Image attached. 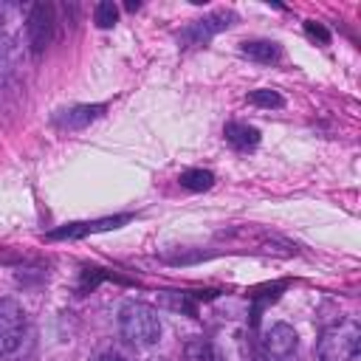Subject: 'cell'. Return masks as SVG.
Here are the masks:
<instances>
[{"instance_id":"cell-1","label":"cell","mask_w":361,"mask_h":361,"mask_svg":"<svg viewBox=\"0 0 361 361\" xmlns=\"http://www.w3.org/2000/svg\"><path fill=\"white\" fill-rule=\"evenodd\" d=\"M118 330L135 347H152L161 338V316L152 305L124 302L118 310Z\"/></svg>"},{"instance_id":"cell-2","label":"cell","mask_w":361,"mask_h":361,"mask_svg":"<svg viewBox=\"0 0 361 361\" xmlns=\"http://www.w3.org/2000/svg\"><path fill=\"white\" fill-rule=\"evenodd\" d=\"M361 350V327L353 319L330 324L316 341L319 361H355Z\"/></svg>"},{"instance_id":"cell-3","label":"cell","mask_w":361,"mask_h":361,"mask_svg":"<svg viewBox=\"0 0 361 361\" xmlns=\"http://www.w3.org/2000/svg\"><path fill=\"white\" fill-rule=\"evenodd\" d=\"M54 34H56L54 6H48V3H37V6H31L28 20H25V37H28L31 51H34V54H42V51L54 42Z\"/></svg>"},{"instance_id":"cell-4","label":"cell","mask_w":361,"mask_h":361,"mask_svg":"<svg viewBox=\"0 0 361 361\" xmlns=\"http://www.w3.org/2000/svg\"><path fill=\"white\" fill-rule=\"evenodd\" d=\"M25 330V310L14 299H0V355H8L20 347Z\"/></svg>"},{"instance_id":"cell-5","label":"cell","mask_w":361,"mask_h":361,"mask_svg":"<svg viewBox=\"0 0 361 361\" xmlns=\"http://www.w3.org/2000/svg\"><path fill=\"white\" fill-rule=\"evenodd\" d=\"M133 214H116V217H102V220H85V223H65L54 231H48V240H79L85 234H96V231H110L118 228L124 223H130Z\"/></svg>"},{"instance_id":"cell-6","label":"cell","mask_w":361,"mask_h":361,"mask_svg":"<svg viewBox=\"0 0 361 361\" xmlns=\"http://www.w3.org/2000/svg\"><path fill=\"white\" fill-rule=\"evenodd\" d=\"M299 347V336L290 324L279 322L265 333V355L268 361H288Z\"/></svg>"},{"instance_id":"cell-7","label":"cell","mask_w":361,"mask_h":361,"mask_svg":"<svg viewBox=\"0 0 361 361\" xmlns=\"http://www.w3.org/2000/svg\"><path fill=\"white\" fill-rule=\"evenodd\" d=\"M231 20H234V14H231V11H214V14L203 17V20H195L189 28H183L180 39H183L186 45H203V42H209L217 31L228 28V25H231Z\"/></svg>"},{"instance_id":"cell-8","label":"cell","mask_w":361,"mask_h":361,"mask_svg":"<svg viewBox=\"0 0 361 361\" xmlns=\"http://www.w3.org/2000/svg\"><path fill=\"white\" fill-rule=\"evenodd\" d=\"M102 113H104V104H76L71 110H62L56 116V124L65 127V130H82L90 121H96Z\"/></svg>"},{"instance_id":"cell-9","label":"cell","mask_w":361,"mask_h":361,"mask_svg":"<svg viewBox=\"0 0 361 361\" xmlns=\"http://www.w3.org/2000/svg\"><path fill=\"white\" fill-rule=\"evenodd\" d=\"M223 133H226V141H228L234 149H240V152L254 149V147L259 144V130L251 127V124H243V121H228Z\"/></svg>"},{"instance_id":"cell-10","label":"cell","mask_w":361,"mask_h":361,"mask_svg":"<svg viewBox=\"0 0 361 361\" xmlns=\"http://www.w3.org/2000/svg\"><path fill=\"white\" fill-rule=\"evenodd\" d=\"M243 56L254 59V62H274L279 59V45L271 42V39H251V42H243Z\"/></svg>"},{"instance_id":"cell-11","label":"cell","mask_w":361,"mask_h":361,"mask_svg":"<svg viewBox=\"0 0 361 361\" xmlns=\"http://www.w3.org/2000/svg\"><path fill=\"white\" fill-rule=\"evenodd\" d=\"M183 361H220V353L209 338H189L183 347Z\"/></svg>"},{"instance_id":"cell-12","label":"cell","mask_w":361,"mask_h":361,"mask_svg":"<svg viewBox=\"0 0 361 361\" xmlns=\"http://www.w3.org/2000/svg\"><path fill=\"white\" fill-rule=\"evenodd\" d=\"M212 183H214V175L209 169H186L180 175V186L192 189V192H206V189H212Z\"/></svg>"},{"instance_id":"cell-13","label":"cell","mask_w":361,"mask_h":361,"mask_svg":"<svg viewBox=\"0 0 361 361\" xmlns=\"http://www.w3.org/2000/svg\"><path fill=\"white\" fill-rule=\"evenodd\" d=\"M93 20H96V25L99 28H113L116 25V20H118V8L113 6V3H99L96 8H93Z\"/></svg>"},{"instance_id":"cell-14","label":"cell","mask_w":361,"mask_h":361,"mask_svg":"<svg viewBox=\"0 0 361 361\" xmlns=\"http://www.w3.org/2000/svg\"><path fill=\"white\" fill-rule=\"evenodd\" d=\"M248 102L251 104H257V107H282L285 102H282V96L276 93V90H254V93H248Z\"/></svg>"},{"instance_id":"cell-15","label":"cell","mask_w":361,"mask_h":361,"mask_svg":"<svg viewBox=\"0 0 361 361\" xmlns=\"http://www.w3.org/2000/svg\"><path fill=\"white\" fill-rule=\"evenodd\" d=\"M305 28H307V34H310V37H313V39H316V37H319V42H327V39H330V34H327V31H324V28H322V25H316V23H307V25H305Z\"/></svg>"},{"instance_id":"cell-16","label":"cell","mask_w":361,"mask_h":361,"mask_svg":"<svg viewBox=\"0 0 361 361\" xmlns=\"http://www.w3.org/2000/svg\"><path fill=\"white\" fill-rule=\"evenodd\" d=\"M93 361H127L121 353H102V355H96Z\"/></svg>"},{"instance_id":"cell-17","label":"cell","mask_w":361,"mask_h":361,"mask_svg":"<svg viewBox=\"0 0 361 361\" xmlns=\"http://www.w3.org/2000/svg\"><path fill=\"white\" fill-rule=\"evenodd\" d=\"M3 20H6V6H0V25H3Z\"/></svg>"}]
</instances>
